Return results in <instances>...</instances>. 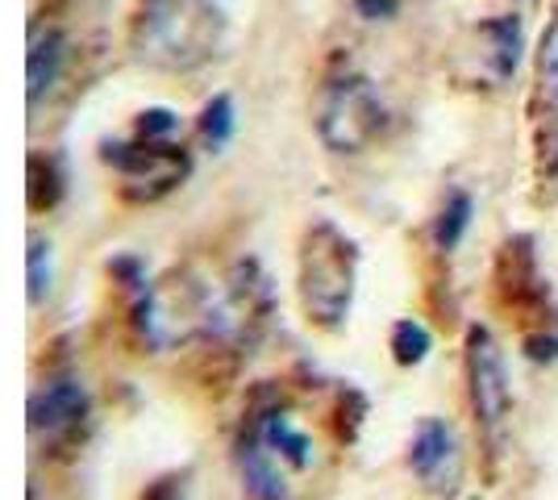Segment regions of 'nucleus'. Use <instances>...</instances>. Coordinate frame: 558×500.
<instances>
[{
  "label": "nucleus",
  "instance_id": "nucleus-11",
  "mask_svg": "<svg viewBox=\"0 0 558 500\" xmlns=\"http://www.w3.org/2000/svg\"><path fill=\"white\" fill-rule=\"evenodd\" d=\"M54 72H59V38L50 34L47 42H34L29 50V100H38L43 88H50Z\"/></svg>",
  "mask_w": 558,
  "mask_h": 500
},
{
  "label": "nucleus",
  "instance_id": "nucleus-6",
  "mask_svg": "<svg viewBox=\"0 0 558 500\" xmlns=\"http://www.w3.org/2000/svg\"><path fill=\"white\" fill-rule=\"evenodd\" d=\"M242 476H246V488L255 492L258 500H283L288 497V484H283V472H279V459L263 442H251L242 451Z\"/></svg>",
  "mask_w": 558,
  "mask_h": 500
},
{
  "label": "nucleus",
  "instance_id": "nucleus-12",
  "mask_svg": "<svg viewBox=\"0 0 558 500\" xmlns=\"http://www.w3.org/2000/svg\"><path fill=\"white\" fill-rule=\"evenodd\" d=\"M392 351L404 367H413V363H421V358L429 355V330H425L421 321H396Z\"/></svg>",
  "mask_w": 558,
  "mask_h": 500
},
{
  "label": "nucleus",
  "instance_id": "nucleus-5",
  "mask_svg": "<svg viewBox=\"0 0 558 500\" xmlns=\"http://www.w3.org/2000/svg\"><path fill=\"white\" fill-rule=\"evenodd\" d=\"M29 413H34V426L43 429H63L71 426L80 413H84V388L71 380H59V383H47L38 397H34V405H29Z\"/></svg>",
  "mask_w": 558,
  "mask_h": 500
},
{
  "label": "nucleus",
  "instance_id": "nucleus-4",
  "mask_svg": "<svg viewBox=\"0 0 558 500\" xmlns=\"http://www.w3.org/2000/svg\"><path fill=\"white\" fill-rule=\"evenodd\" d=\"M409 463H413L421 484H429L434 492H446V497L459 492V476H463V467H459V438H454V429L446 426L442 417H429V422L417 426L413 447H409Z\"/></svg>",
  "mask_w": 558,
  "mask_h": 500
},
{
  "label": "nucleus",
  "instance_id": "nucleus-13",
  "mask_svg": "<svg viewBox=\"0 0 558 500\" xmlns=\"http://www.w3.org/2000/svg\"><path fill=\"white\" fill-rule=\"evenodd\" d=\"M201 130H205V138L209 146H226L233 134V105L230 96H217L209 109H205V121H201Z\"/></svg>",
  "mask_w": 558,
  "mask_h": 500
},
{
  "label": "nucleus",
  "instance_id": "nucleus-9",
  "mask_svg": "<svg viewBox=\"0 0 558 500\" xmlns=\"http://www.w3.org/2000/svg\"><path fill=\"white\" fill-rule=\"evenodd\" d=\"M471 214H475V205H471V196L466 192H450L442 205V214H438V225H434V239L442 251H454L459 242H463L466 225H471Z\"/></svg>",
  "mask_w": 558,
  "mask_h": 500
},
{
  "label": "nucleus",
  "instance_id": "nucleus-10",
  "mask_svg": "<svg viewBox=\"0 0 558 500\" xmlns=\"http://www.w3.org/2000/svg\"><path fill=\"white\" fill-rule=\"evenodd\" d=\"M537 80H542V96H546L550 113L558 118V17H555V25L546 29L542 50H537Z\"/></svg>",
  "mask_w": 558,
  "mask_h": 500
},
{
  "label": "nucleus",
  "instance_id": "nucleus-3",
  "mask_svg": "<svg viewBox=\"0 0 558 500\" xmlns=\"http://www.w3.org/2000/svg\"><path fill=\"white\" fill-rule=\"evenodd\" d=\"M466 380H471V405L484 426H500L512 408L509 363L500 342L484 326H475L466 338Z\"/></svg>",
  "mask_w": 558,
  "mask_h": 500
},
{
  "label": "nucleus",
  "instance_id": "nucleus-8",
  "mask_svg": "<svg viewBox=\"0 0 558 500\" xmlns=\"http://www.w3.org/2000/svg\"><path fill=\"white\" fill-rule=\"evenodd\" d=\"M484 38H488V59L496 63V72L500 75H512L517 68V54H521V22L505 13V17H496V22L484 25Z\"/></svg>",
  "mask_w": 558,
  "mask_h": 500
},
{
  "label": "nucleus",
  "instance_id": "nucleus-14",
  "mask_svg": "<svg viewBox=\"0 0 558 500\" xmlns=\"http://www.w3.org/2000/svg\"><path fill=\"white\" fill-rule=\"evenodd\" d=\"M50 246H43V242H34V246H29V301H34V305H38V301H43V292H47V280H43V259H50L47 255ZM47 276H50V267H47Z\"/></svg>",
  "mask_w": 558,
  "mask_h": 500
},
{
  "label": "nucleus",
  "instance_id": "nucleus-1",
  "mask_svg": "<svg viewBox=\"0 0 558 500\" xmlns=\"http://www.w3.org/2000/svg\"><path fill=\"white\" fill-rule=\"evenodd\" d=\"M359 280V246L333 225L317 221L301 251V301L317 326H342Z\"/></svg>",
  "mask_w": 558,
  "mask_h": 500
},
{
  "label": "nucleus",
  "instance_id": "nucleus-7",
  "mask_svg": "<svg viewBox=\"0 0 558 500\" xmlns=\"http://www.w3.org/2000/svg\"><path fill=\"white\" fill-rule=\"evenodd\" d=\"M258 442L276 454V459H288L292 467H308V463H313V442H308V438H304L301 429L292 426L288 417H279V413L263 422V429H258Z\"/></svg>",
  "mask_w": 558,
  "mask_h": 500
},
{
  "label": "nucleus",
  "instance_id": "nucleus-15",
  "mask_svg": "<svg viewBox=\"0 0 558 500\" xmlns=\"http://www.w3.org/2000/svg\"><path fill=\"white\" fill-rule=\"evenodd\" d=\"M530 346H537V351H534V358H550V355L558 358V342H550V338H534V342H530Z\"/></svg>",
  "mask_w": 558,
  "mask_h": 500
},
{
  "label": "nucleus",
  "instance_id": "nucleus-2",
  "mask_svg": "<svg viewBox=\"0 0 558 500\" xmlns=\"http://www.w3.org/2000/svg\"><path fill=\"white\" fill-rule=\"evenodd\" d=\"M384 125H388V105L363 75L338 80L322 100L317 130L329 150H338V155H354V150L372 146L384 134Z\"/></svg>",
  "mask_w": 558,
  "mask_h": 500
}]
</instances>
